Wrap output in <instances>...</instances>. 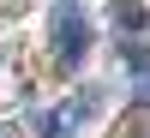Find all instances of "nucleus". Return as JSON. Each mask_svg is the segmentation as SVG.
<instances>
[{"label":"nucleus","mask_w":150,"mask_h":138,"mask_svg":"<svg viewBox=\"0 0 150 138\" xmlns=\"http://www.w3.org/2000/svg\"><path fill=\"white\" fill-rule=\"evenodd\" d=\"M114 24H120V30H126V24H144V6H132V0H120V6H114Z\"/></svg>","instance_id":"obj_3"},{"label":"nucleus","mask_w":150,"mask_h":138,"mask_svg":"<svg viewBox=\"0 0 150 138\" xmlns=\"http://www.w3.org/2000/svg\"><path fill=\"white\" fill-rule=\"evenodd\" d=\"M84 108H90V96H66V102L42 120V138H72V132H78V120H84Z\"/></svg>","instance_id":"obj_2"},{"label":"nucleus","mask_w":150,"mask_h":138,"mask_svg":"<svg viewBox=\"0 0 150 138\" xmlns=\"http://www.w3.org/2000/svg\"><path fill=\"white\" fill-rule=\"evenodd\" d=\"M138 102H150V78H144V84H138Z\"/></svg>","instance_id":"obj_5"},{"label":"nucleus","mask_w":150,"mask_h":138,"mask_svg":"<svg viewBox=\"0 0 150 138\" xmlns=\"http://www.w3.org/2000/svg\"><path fill=\"white\" fill-rule=\"evenodd\" d=\"M126 60H132L138 72H150V48H126Z\"/></svg>","instance_id":"obj_4"},{"label":"nucleus","mask_w":150,"mask_h":138,"mask_svg":"<svg viewBox=\"0 0 150 138\" xmlns=\"http://www.w3.org/2000/svg\"><path fill=\"white\" fill-rule=\"evenodd\" d=\"M84 54H90V24H84L78 0H54V60L72 72Z\"/></svg>","instance_id":"obj_1"}]
</instances>
